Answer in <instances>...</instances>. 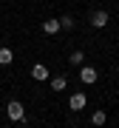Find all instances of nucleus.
Returning <instances> with one entry per match:
<instances>
[{"label":"nucleus","instance_id":"9d476101","mask_svg":"<svg viewBox=\"0 0 119 128\" xmlns=\"http://www.w3.org/2000/svg\"><path fill=\"white\" fill-rule=\"evenodd\" d=\"M71 63L74 66H82L85 63V54H82V51H71Z\"/></svg>","mask_w":119,"mask_h":128},{"label":"nucleus","instance_id":"7ed1b4c3","mask_svg":"<svg viewBox=\"0 0 119 128\" xmlns=\"http://www.w3.org/2000/svg\"><path fill=\"white\" fill-rule=\"evenodd\" d=\"M85 105H88V97H85V91L71 94V100H68V108H71V111H82Z\"/></svg>","mask_w":119,"mask_h":128},{"label":"nucleus","instance_id":"39448f33","mask_svg":"<svg viewBox=\"0 0 119 128\" xmlns=\"http://www.w3.org/2000/svg\"><path fill=\"white\" fill-rule=\"evenodd\" d=\"M31 77H34L37 82L51 80V77H48V66H40V63H37V66H31Z\"/></svg>","mask_w":119,"mask_h":128},{"label":"nucleus","instance_id":"f03ea898","mask_svg":"<svg viewBox=\"0 0 119 128\" xmlns=\"http://www.w3.org/2000/svg\"><path fill=\"white\" fill-rule=\"evenodd\" d=\"M96 77H99V74H96L94 66H79V82H85V86H94Z\"/></svg>","mask_w":119,"mask_h":128},{"label":"nucleus","instance_id":"423d86ee","mask_svg":"<svg viewBox=\"0 0 119 128\" xmlns=\"http://www.w3.org/2000/svg\"><path fill=\"white\" fill-rule=\"evenodd\" d=\"M60 28H62V26H60V20H57V17L43 20V32H46V34H60Z\"/></svg>","mask_w":119,"mask_h":128},{"label":"nucleus","instance_id":"20e7f679","mask_svg":"<svg viewBox=\"0 0 119 128\" xmlns=\"http://www.w3.org/2000/svg\"><path fill=\"white\" fill-rule=\"evenodd\" d=\"M108 20H111L108 12H94V14H91V26H94V28H105Z\"/></svg>","mask_w":119,"mask_h":128},{"label":"nucleus","instance_id":"1a4fd4ad","mask_svg":"<svg viewBox=\"0 0 119 128\" xmlns=\"http://www.w3.org/2000/svg\"><path fill=\"white\" fill-rule=\"evenodd\" d=\"M91 122L94 125H105L108 122V111H94V114H91Z\"/></svg>","mask_w":119,"mask_h":128},{"label":"nucleus","instance_id":"0eeeda50","mask_svg":"<svg viewBox=\"0 0 119 128\" xmlns=\"http://www.w3.org/2000/svg\"><path fill=\"white\" fill-rule=\"evenodd\" d=\"M48 86L54 88V91H65V88H68V80H65V77H51Z\"/></svg>","mask_w":119,"mask_h":128},{"label":"nucleus","instance_id":"6e6552de","mask_svg":"<svg viewBox=\"0 0 119 128\" xmlns=\"http://www.w3.org/2000/svg\"><path fill=\"white\" fill-rule=\"evenodd\" d=\"M9 63H14V51L9 46H3L0 48V66H9Z\"/></svg>","mask_w":119,"mask_h":128},{"label":"nucleus","instance_id":"9b49d317","mask_svg":"<svg viewBox=\"0 0 119 128\" xmlns=\"http://www.w3.org/2000/svg\"><path fill=\"white\" fill-rule=\"evenodd\" d=\"M60 26H62V28H74V17H68V14H65V17L60 20Z\"/></svg>","mask_w":119,"mask_h":128},{"label":"nucleus","instance_id":"f257e3e1","mask_svg":"<svg viewBox=\"0 0 119 128\" xmlns=\"http://www.w3.org/2000/svg\"><path fill=\"white\" fill-rule=\"evenodd\" d=\"M6 114H9L11 122H23V120H26V108H23V102L11 100L9 105H6Z\"/></svg>","mask_w":119,"mask_h":128}]
</instances>
